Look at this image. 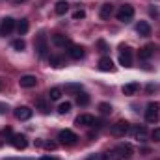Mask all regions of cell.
<instances>
[{
	"instance_id": "f546056e",
	"label": "cell",
	"mask_w": 160,
	"mask_h": 160,
	"mask_svg": "<svg viewBox=\"0 0 160 160\" xmlns=\"http://www.w3.org/2000/svg\"><path fill=\"white\" fill-rule=\"evenodd\" d=\"M11 47H13L15 50H24V48H26V43H24L22 39H15L13 43H11Z\"/></svg>"
},
{
	"instance_id": "4fadbf2b",
	"label": "cell",
	"mask_w": 160,
	"mask_h": 160,
	"mask_svg": "<svg viewBox=\"0 0 160 160\" xmlns=\"http://www.w3.org/2000/svg\"><path fill=\"white\" fill-rule=\"evenodd\" d=\"M52 45H56V47H71L69 38L63 36V34H54L52 36Z\"/></svg>"
},
{
	"instance_id": "e0dca14e",
	"label": "cell",
	"mask_w": 160,
	"mask_h": 160,
	"mask_svg": "<svg viewBox=\"0 0 160 160\" xmlns=\"http://www.w3.org/2000/svg\"><path fill=\"white\" fill-rule=\"evenodd\" d=\"M136 30H138V34L143 36V38L151 36V26H149V22H145V21H140L138 26H136Z\"/></svg>"
},
{
	"instance_id": "6da1fadb",
	"label": "cell",
	"mask_w": 160,
	"mask_h": 160,
	"mask_svg": "<svg viewBox=\"0 0 160 160\" xmlns=\"http://www.w3.org/2000/svg\"><path fill=\"white\" fill-rule=\"evenodd\" d=\"M130 157H132V147L128 143H121L110 153V160H123V158H130Z\"/></svg>"
},
{
	"instance_id": "8fae6325",
	"label": "cell",
	"mask_w": 160,
	"mask_h": 160,
	"mask_svg": "<svg viewBox=\"0 0 160 160\" xmlns=\"http://www.w3.org/2000/svg\"><path fill=\"white\" fill-rule=\"evenodd\" d=\"M36 50H38L39 58H45L47 56V38L43 34L38 36V39H36Z\"/></svg>"
},
{
	"instance_id": "ffe728a7",
	"label": "cell",
	"mask_w": 160,
	"mask_h": 160,
	"mask_svg": "<svg viewBox=\"0 0 160 160\" xmlns=\"http://www.w3.org/2000/svg\"><path fill=\"white\" fill-rule=\"evenodd\" d=\"M153 50H155V45H145L142 50H140V58L142 60H149L153 56Z\"/></svg>"
},
{
	"instance_id": "f1b7e54d",
	"label": "cell",
	"mask_w": 160,
	"mask_h": 160,
	"mask_svg": "<svg viewBox=\"0 0 160 160\" xmlns=\"http://www.w3.org/2000/svg\"><path fill=\"white\" fill-rule=\"evenodd\" d=\"M65 91H71V93H80V91H82V86H80V84H67V86H65Z\"/></svg>"
},
{
	"instance_id": "1f68e13d",
	"label": "cell",
	"mask_w": 160,
	"mask_h": 160,
	"mask_svg": "<svg viewBox=\"0 0 160 160\" xmlns=\"http://www.w3.org/2000/svg\"><path fill=\"white\" fill-rule=\"evenodd\" d=\"M86 160H106V157H104V155H97V153H93V155H89Z\"/></svg>"
},
{
	"instance_id": "30bf717a",
	"label": "cell",
	"mask_w": 160,
	"mask_h": 160,
	"mask_svg": "<svg viewBox=\"0 0 160 160\" xmlns=\"http://www.w3.org/2000/svg\"><path fill=\"white\" fill-rule=\"evenodd\" d=\"M75 125H78V127H93L95 125V118L91 114H80L75 119Z\"/></svg>"
},
{
	"instance_id": "7402d4cb",
	"label": "cell",
	"mask_w": 160,
	"mask_h": 160,
	"mask_svg": "<svg viewBox=\"0 0 160 160\" xmlns=\"http://www.w3.org/2000/svg\"><path fill=\"white\" fill-rule=\"evenodd\" d=\"M17 32H19L21 36L28 32V21H26V19H21V21L17 22Z\"/></svg>"
},
{
	"instance_id": "d590c367",
	"label": "cell",
	"mask_w": 160,
	"mask_h": 160,
	"mask_svg": "<svg viewBox=\"0 0 160 160\" xmlns=\"http://www.w3.org/2000/svg\"><path fill=\"white\" fill-rule=\"evenodd\" d=\"M39 160H58L56 157H48V155H45V157H41Z\"/></svg>"
},
{
	"instance_id": "ba28073f",
	"label": "cell",
	"mask_w": 160,
	"mask_h": 160,
	"mask_svg": "<svg viewBox=\"0 0 160 160\" xmlns=\"http://www.w3.org/2000/svg\"><path fill=\"white\" fill-rule=\"evenodd\" d=\"M13 116L19 121H26V119L32 118V108H28V106H17L13 110Z\"/></svg>"
},
{
	"instance_id": "44dd1931",
	"label": "cell",
	"mask_w": 160,
	"mask_h": 160,
	"mask_svg": "<svg viewBox=\"0 0 160 160\" xmlns=\"http://www.w3.org/2000/svg\"><path fill=\"white\" fill-rule=\"evenodd\" d=\"M60 97H62V89L60 88H50L48 89V99L50 101H60Z\"/></svg>"
},
{
	"instance_id": "7c38bea8",
	"label": "cell",
	"mask_w": 160,
	"mask_h": 160,
	"mask_svg": "<svg viewBox=\"0 0 160 160\" xmlns=\"http://www.w3.org/2000/svg\"><path fill=\"white\" fill-rule=\"evenodd\" d=\"M19 84H21V88H26V89H30V88H36L38 78H36L34 75H24V77H21Z\"/></svg>"
},
{
	"instance_id": "4316f807",
	"label": "cell",
	"mask_w": 160,
	"mask_h": 160,
	"mask_svg": "<svg viewBox=\"0 0 160 160\" xmlns=\"http://www.w3.org/2000/svg\"><path fill=\"white\" fill-rule=\"evenodd\" d=\"M50 65L52 67H62L63 65V60H62V56H50Z\"/></svg>"
},
{
	"instance_id": "8d00e7d4",
	"label": "cell",
	"mask_w": 160,
	"mask_h": 160,
	"mask_svg": "<svg viewBox=\"0 0 160 160\" xmlns=\"http://www.w3.org/2000/svg\"><path fill=\"white\" fill-rule=\"evenodd\" d=\"M13 2H17V4H21V2H26V0H13Z\"/></svg>"
},
{
	"instance_id": "5b68a950",
	"label": "cell",
	"mask_w": 160,
	"mask_h": 160,
	"mask_svg": "<svg viewBox=\"0 0 160 160\" xmlns=\"http://www.w3.org/2000/svg\"><path fill=\"white\" fill-rule=\"evenodd\" d=\"M128 130H130V125H128L127 121H118V123H114V125H112V128H110V132H112L114 136H118V138L125 136Z\"/></svg>"
},
{
	"instance_id": "4dcf8cb0",
	"label": "cell",
	"mask_w": 160,
	"mask_h": 160,
	"mask_svg": "<svg viewBox=\"0 0 160 160\" xmlns=\"http://www.w3.org/2000/svg\"><path fill=\"white\" fill-rule=\"evenodd\" d=\"M84 17H86V11H84V9H77V11L73 13V19H75V21H78V19H84Z\"/></svg>"
},
{
	"instance_id": "603a6c76",
	"label": "cell",
	"mask_w": 160,
	"mask_h": 160,
	"mask_svg": "<svg viewBox=\"0 0 160 160\" xmlns=\"http://www.w3.org/2000/svg\"><path fill=\"white\" fill-rule=\"evenodd\" d=\"M77 102H78L80 106H86V104L89 102V97H88V93H84V91L77 93Z\"/></svg>"
},
{
	"instance_id": "cb8c5ba5",
	"label": "cell",
	"mask_w": 160,
	"mask_h": 160,
	"mask_svg": "<svg viewBox=\"0 0 160 160\" xmlns=\"http://www.w3.org/2000/svg\"><path fill=\"white\" fill-rule=\"evenodd\" d=\"M36 106L39 108L43 114H48V112H50V108H48V104H47L45 99H38V101H36Z\"/></svg>"
},
{
	"instance_id": "8992f818",
	"label": "cell",
	"mask_w": 160,
	"mask_h": 160,
	"mask_svg": "<svg viewBox=\"0 0 160 160\" xmlns=\"http://www.w3.org/2000/svg\"><path fill=\"white\" fill-rule=\"evenodd\" d=\"M119 63L123 67H130L132 65V50L128 47H121L119 48Z\"/></svg>"
},
{
	"instance_id": "2e32d148",
	"label": "cell",
	"mask_w": 160,
	"mask_h": 160,
	"mask_svg": "<svg viewBox=\"0 0 160 160\" xmlns=\"http://www.w3.org/2000/svg\"><path fill=\"white\" fill-rule=\"evenodd\" d=\"M112 13H114V6L112 4H102L101 6V19H104V21H108L110 17H112Z\"/></svg>"
},
{
	"instance_id": "7a4b0ae2",
	"label": "cell",
	"mask_w": 160,
	"mask_h": 160,
	"mask_svg": "<svg viewBox=\"0 0 160 160\" xmlns=\"http://www.w3.org/2000/svg\"><path fill=\"white\" fill-rule=\"evenodd\" d=\"M116 17H118V21H121V22H130L132 17H134V8L130 4H123L119 9H118Z\"/></svg>"
},
{
	"instance_id": "52a82bcc",
	"label": "cell",
	"mask_w": 160,
	"mask_h": 160,
	"mask_svg": "<svg viewBox=\"0 0 160 160\" xmlns=\"http://www.w3.org/2000/svg\"><path fill=\"white\" fill-rule=\"evenodd\" d=\"M9 142H11V145H13L15 149H19V151L28 147V140H26L24 134H13V136L9 138Z\"/></svg>"
},
{
	"instance_id": "d6a6232c",
	"label": "cell",
	"mask_w": 160,
	"mask_h": 160,
	"mask_svg": "<svg viewBox=\"0 0 160 160\" xmlns=\"http://www.w3.org/2000/svg\"><path fill=\"white\" fill-rule=\"evenodd\" d=\"M151 138H153L155 142H160V128H155V130L151 132Z\"/></svg>"
},
{
	"instance_id": "9c48e42d",
	"label": "cell",
	"mask_w": 160,
	"mask_h": 160,
	"mask_svg": "<svg viewBox=\"0 0 160 160\" xmlns=\"http://www.w3.org/2000/svg\"><path fill=\"white\" fill-rule=\"evenodd\" d=\"M15 21L11 19V17H6V19H2V24H0V34L2 36H8V34H11L13 30H15Z\"/></svg>"
},
{
	"instance_id": "836d02e7",
	"label": "cell",
	"mask_w": 160,
	"mask_h": 160,
	"mask_svg": "<svg viewBox=\"0 0 160 160\" xmlns=\"http://www.w3.org/2000/svg\"><path fill=\"white\" fill-rule=\"evenodd\" d=\"M99 48H101V52H108V45L104 41H99Z\"/></svg>"
},
{
	"instance_id": "5bb4252c",
	"label": "cell",
	"mask_w": 160,
	"mask_h": 160,
	"mask_svg": "<svg viewBox=\"0 0 160 160\" xmlns=\"http://www.w3.org/2000/svg\"><path fill=\"white\" fill-rule=\"evenodd\" d=\"M69 56H71L73 60L84 58V47H80V45H71V47H69Z\"/></svg>"
},
{
	"instance_id": "9a60e30c",
	"label": "cell",
	"mask_w": 160,
	"mask_h": 160,
	"mask_svg": "<svg viewBox=\"0 0 160 160\" xmlns=\"http://www.w3.org/2000/svg\"><path fill=\"white\" fill-rule=\"evenodd\" d=\"M99 69L101 71H104V73H108V71H114V62L110 60V58H101L99 60Z\"/></svg>"
},
{
	"instance_id": "e575fe53",
	"label": "cell",
	"mask_w": 160,
	"mask_h": 160,
	"mask_svg": "<svg viewBox=\"0 0 160 160\" xmlns=\"http://www.w3.org/2000/svg\"><path fill=\"white\" fill-rule=\"evenodd\" d=\"M8 112V104H2L0 102V114H6Z\"/></svg>"
},
{
	"instance_id": "277c9868",
	"label": "cell",
	"mask_w": 160,
	"mask_h": 160,
	"mask_svg": "<svg viewBox=\"0 0 160 160\" xmlns=\"http://www.w3.org/2000/svg\"><path fill=\"white\" fill-rule=\"evenodd\" d=\"M158 110H160L158 102H149L147 108H145V121L147 123H155L158 119Z\"/></svg>"
},
{
	"instance_id": "d4e9b609",
	"label": "cell",
	"mask_w": 160,
	"mask_h": 160,
	"mask_svg": "<svg viewBox=\"0 0 160 160\" xmlns=\"http://www.w3.org/2000/svg\"><path fill=\"white\" fill-rule=\"evenodd\" d=\"M99 112H101L102 116H110V114H112V106H110L108 102H101V104H99Z\"/></svg>"
},
{
	"instance_id": "3957f363",
	"label": "cell",
	"mask_w": 160,
	"mask_h": 160,
	"mask_svg": "<svg viewBox=\"0 0 160 160\" xmlns=\"http://www.w3.org/2000/svg\"><path fill=\"white\" fill-rule=\"evenodd\" d=\"M58 140H60V143H63V145H75V143H77V140H78V136H77L73 130L65 128V130H60Z\"/></svg>"
},
{
	"instance_id": "d6986e66",
	"label": "cell",
	"mask_w": 160,
	"mask_h": 160,
	"mask_svg": "<svg viewBox=\"0 0 160 160\" xmlns=\"http://www.w3.org/2000/svg\"><path fill=\"white\" fill-rule=\"evenodd\" d=\"M67 9H69V4H67L65 0H60V2H56V6H54V11H56L58 15H65Z\"/></svg>"
},
{
	"instance_id": "484cf974",
	"label": "cell",
	"mask_w": 160,
	"mask_h": 160,
	"mask_svg": "<svg viewBox=\"0 0 160 160\" xmlns=\"http://www.w3.org/2000/svg\"><path fill=\"white\" fill-rule=\"evenodd\" d=\"M145 134H147L145 127H136V128H134V136H136V140H145Z\"/></svg>"
},
{
	"instance_id": "83f0119b",
	"label": "cell",
	"mask_w": 160,
	"mask_h": 160,
	"mask_svg": "<svg viewBox=\"0 0 160 160\" xmlns=\"http://www.w3.org/2000/svg\"><path fill=\"white\" fill-rule=\"evenodd\" d=\"M58 112H60V114H69V112H71V102H69V101L62 102V104L58 106Z\"/></svg>"
},
{
	"instance_id": "ac0fdd59",
	"label": "cell",
	"mask_w": 160,
	"mask_h": 160,
	"mask_svg": "<svg viewBox=\"0 0 160 160\" xmlns=\"http://www.w3.org/2000/svg\"><path fill=\"white\" fill-rule=\"evenodd\" d=\"M138 89H140V84L138 82H128V84L123 86V95H134Z\"/></svg>"
}]
</instances>
